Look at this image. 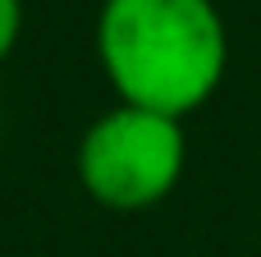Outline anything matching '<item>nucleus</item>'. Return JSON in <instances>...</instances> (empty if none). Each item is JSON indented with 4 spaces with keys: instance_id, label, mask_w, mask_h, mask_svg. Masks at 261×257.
Segmentation results:
<instances>
[{
    "instance_id": "f257e3e1",
    "label": "nucleus",
    "mask_w": 261,
    "mask_h": 257,
    "mask_svg": "<svg viewBox=\"0 0 261 257\" xmlns=\"http://www.w3.org/2000/svg\"><path fill=\"white\" fill-rule=\"evenodd\" d=\"M96 55L119 106L188 120L225 83L229 37L211 0H106Z\"/></svg>"
},
{
    "instance_id": "f03ea898",
    "label": "nucleus",
    "mask_w": 261,
    "mask_h": 257,
    "mask_svg": "<svg viewBox=\"0 0 261 257\" xmlns=\"http://www.w3.org/2000/svg\"><path fill=\"white\" fill-rule=\"evenodd\" d=\"M184 161V120L115 106L78 143V184L110 212H147L179 189Z\"/></svg>"
},
{
    "instance_id": "7ed1b4c3",
    "label": "nucleus",
    "mask_w": 261,
    "mask_h": 257,
    "mask_svg": "<svg viewBox=\"0 0 261 257\" xmlns=\"http://www.w3.org/2000/svg\"><path fill=\"white\" fill-rule=\"evenodd\" d=\"M18 28H23V0H0V64L9 60L14 41H18Z\"/></svg>"
}]
</instances>
